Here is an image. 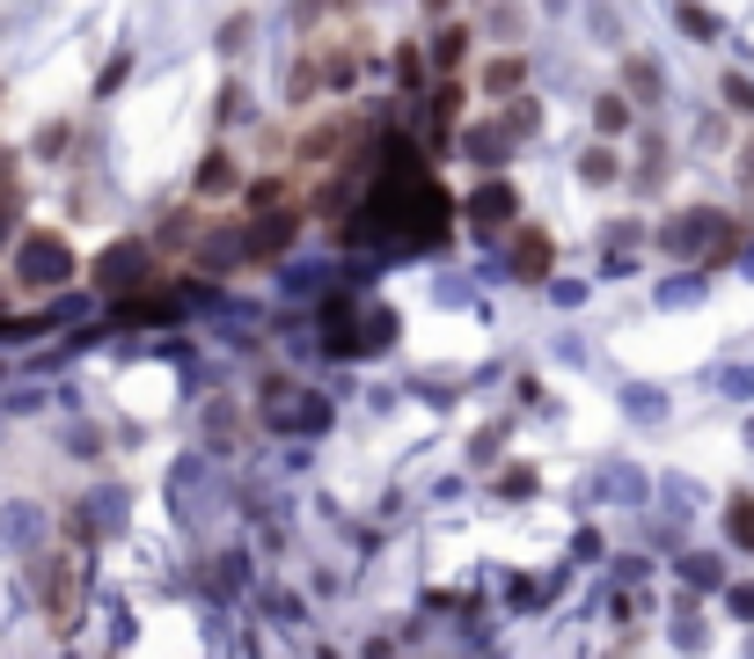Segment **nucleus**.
Instances as JSON below:
<instances>
[{"mask_svg":"<svg viewBox=\"0 0 754 659\" xmlns=\"http://www.w3.org/2000/svg\"><path fill=\"white\" fill-rule=\"evenodd\" d=\"M506 271L520 286H542V279L557 271V235H550L542 220H513L506 227Z\"/></svg>","mask_w":754,"mask_h":659,"instance_id":"nucleus-6","label":"nucleus"},{"mask_svg":"<svg viewBox=\"0 0 754 659\" xmlns=\"http://www.w3.org/2000/svg\"><path fill=\"white\" fill-rule=\"evenodd\" d=\"M528 81H535V59H528V51H520V45H498V51H491V59H484V67H476V96L506 103V96H520Z\"/></svg>","mask_w":754,"mask_h":659,"instance_id":"nucleus-8","label":"nucleus"},{"mask_svg":"<svg viewBox=\"0 0 754 659\" xmlns=\"http://www.w3.org/2000/svg\"><path fill=\"white\" fill-rule=\"evenodd\" d=\"M316 96H330V81H322V59H316V45H301V59L286 67V103H293V110H308Z\"/></svg>","mask_w":754,"mask_h":659,"instance_id":"nucleus-12","label":"nucleus"},{"mask_svg":"<svg viewBox=\"0 0 754 659\" xmlns=\"http://www.w3.org/2000/svg\"><path fill=\"white\" fill-rule=\"evenodd\" d=\"M535 491H542L535 462H506V469H498V498H535Z\"/></svg>","mask_w":754,"mask_h":659,"instance_id":"nucleus-24","label":"nucleus"},{"mask_svg":"<svg viewBox=\"0 0 754 659\" xmlns=\"http://www.w3.org/2000/svg\"><path fill=\"white\" fill-rule=\"evenodd\" d=\"M73 609H81V564H51V615H59V623H73Z\"/></svg>","mask_w":754,"mask_h":659,"instance_id":"nucleus-21","label":"nucleus"},{"mask_svg":"<svg viewBox=\"0 0 754 659\" xmlns=\"http://www.w3.org/2000/svg\"><path fill=\"white\" fill-rule=\"evenodd\" d=\"M462 220L476 227V235H506L513 220H520V191H513V176H476Z\"/></svg>","mask_w":754,"mask_h":659,"instance_id":"nucleus-7","label":"nucleus"},{"mask_svg":"<svg viewBox=\"0 0 754 659\" xmlns=\"http://www.w3.org/2000/svg\"><path fill=\"white\" fill-rule=\"evenodd\" d=\"M417 8H425L433 23H439V15H455V0H417Z\"/></svg>","mask_w":754,"mask_h":659,"instance_id":"nucleus-32","label":"nucleus"},{"mask_svg":"<svg viewBox=\"0 0 754 659\" xmlns=\"http://www.w3.org/2000/svg\"><path fill=\"white\" fill-rule=\"evenodd\" d=\"M718 96H726V110L754 118V81H747V73H726V89H718Z\"/></svg>","mask_w":754,"mask_h":659,"instance_id":"nucleus-27","label":"nucleus"},{"mask_svg":"<svg viewBox=\"0 0 754 659\" xmlns=\"http://www.w3.org/2000/svg\"><path fill=\"white\" fill-rule=\"evenodd\" d=\"M631 118H637V103L623 96V89H601V96H593V132L623 140V132H631Z\"/></svg>","mask_w":754,"mask_h":659,"instance_id":"nucleus-15","label":"nucleus"},{"mask_svg":"<svg viewBox=\"0 0 754 659\" xmlns=\"http://www.w3.org/2000/svg\"><path fill=\"white\" fill-rule=\"evenodd\" d=\"M15 169H23V154H15V146H0V184H15Z\"/></svg>","mask_w":754,"mask_h":659,"instance_id":"nucleus-30","label":"nucleus"},{"mask_svg":"<svg viewBox=\"0 0 754 659\" xmlns=\"http://www.w3.org/2000/svg\"><path fill=\"white\" fill-rule=\"evenodd\" d=\"M498 125H506V140L520 146L528 132H542V103L528 96V89H520V96H506V110H498Z\"/></svg>","mask_w":754,"mask_h":659,"instance_id":"nucleus-16","label":"nucleus"},{"mask_svg":"<svg viewBox=\"0 0 754 659\" xmlns=\"http://www.w3.org/2000/svg\"><path fill=\"white\" fill-rule=\"evenodd\" d=\"M462 146H469V162H506V125H498V118H484V125H469V132H462Z\"/></svg>","mask_w":754,"mask_h":659,"instance_id":"nucleus-19","label":"nucleus"},{"mask_svg":"<svg viewBox=\"0 0 754 659\" xmlns=\"http://www.w3.org/2000/svg\"><path fill=\"white\" fill-rule=\"evenodd\" d=\"M154 271H162V257H154V243L146 235H118V243H103L96 249V264H89V279H96V293H140L154 286Z\"/></svg>","mask_w":754,"mask_h":659,"instance_id":"nucleus-4","label":"nucleus"},{"mask_svg":"<svg viewBox=\"0 0 754 659\" xmlns=\"http://www.w3.org/2000/svg\"><path fill=\"white\" fill-rule=\"evenodd\" d=\"M484 30H491V45H520V37H528V8H520V0H491Z\"/></svg>","mask_w":754,"mask_h":659,"instance_id":"nucleus-17","label":"nucleus"},{"mask_svg":"<svg viewBox=\"0 0 754 659\" xmlns=\"http://www.w3.org/2000/svg\"><path fill=\"white\" fill-rule=\"evenodd\" d=\"M447 227H455V205H447V191H439V176L417 162L411 146H396L389 169L374 176V191H366L360 220H352L344 235H360V243H396V249H439Z\"/></svg>","mask_w":754,"mask_h":659,"instance_id":"nucleus-1","label":"nucleus"},{"mask_svg":"<svg viewBox=\"0 0 754 659\" xmlns=\"http://www.w3.org/2000/svg\"><path fill=\"white\" fill-rule=\"evenodd\" d=\"M235 213H243V205H235ZM301 227H308V205H301V198H293V205H271V213H243L235 249H243V264H279Z\"/></svg>","mask_w":754,"mask_h":659,"instance_id":"nucleus-5","label":"nucleus"},{"mask_svg":"<svg viewBox=\"0 0 754 659\" xmlns=\"http://www.w3.org/2000/svg\"><path fill=\"white\" fill-rule=\"evenodd\" d=\"M360 132H366V118L360 110H330V118H316V125H301V140H293V176H322V169H338L344 154L360 146Z\"/></svg>","mask_w":754,"mask_h":659,"instance_id":"nucleus-3","label":"nucleus"},{"mask_svg":"<svg viewBox=\"0 0 754 659\" xmlns=\"http://www.w3.org/2000/svg\"><path fill=\"white\" fill-rule=\"evenodd\" d=\"M469 462H498V425H491L484 439H469Z\"/></svg>","mask_w":754,"mask_h":659,"instance_id":"nucleus-29","label":"nucleus"},{"mask_svg":"<svg viewBox=\"0 0 754 659\" xmlns=\"http://www.w3.org/2000/svg\"><path fill=\"white\" fill-rule=\"evenodd\" d=\"M67 146H73V118H45V125H37V146H30V154H37V162H59Z\"/></svg>","mask_w":754,"mask_h":659,"instance_id":"nucleus-25","label":"nucleus"},{"mask_svg":"<svg viewBox=\"0 0 754 659\" xmlns=\"http://www.w3.org/2000/svg\"><path fill=\"white\" fill-rule=\"evenodd\" d=\"M740 184H747V191H754V140L740 146Z\"/></svg>","mask_w":754,"mask_h":659,"instance_id":"nucleus-31","label":"nucleus"},{"mask_svg":"<svg viewBox=\"0 0 754 659\" xmlns=\"http://www.w3.org/2000/svg\"><path fill=\"white\" fill-rule=\"evenodd\" d=\"M674 23H682V37H696V45L718 37V15H710L704 0H674Z\"/></svg>","mask_w":754,"mask_h":659,"instance_id":"nucleus-22","label":"nucleus"},{"mask_svg":"<svg viewBox=\"0 0 754 659\" xmlns=\"http://www.w3.org/2000/svg\"><path fill=\"white\" fill-rule=\"evenodd\" d=\"M615 176H623V154H615L609 132H601L593 146H579V184H593V191H601V184H615Z\"/></svg>","mask_w":754,"mask_h":659,"instance_id":"nucleus-14","label":"nucleus"},{"mask_svg":"<svg viewBox=\"0 0 754 659\" xmlns=\"http://www.w3.org/2000/svg\"><path fill=\"white\" fill-rule=\"evenodd\" d=\"M726 542L754 557V491H732L726 498Z\"/></svg>","mask_w":754,"mask_h":659,"instance_id":"nucleus-18","label":"nucleus"},{"mask_svg":"<svg viewBox=\"0 0 754 659\" xmlns=\"http://www.w3.org/2000/svg\"><path fill=\"white\" fill-rule=\"evenodd\" d=\"M23 227V191L15 184H0V257H8V235Z\"/></svg>","mask_w":754,"mask_h":659,"instance_id":"nucleus-26","label":"nucleus"},{"mask_svg":"<svg viewBox=\"0 0 754 659\" xmlns=\"http://www.w3.org/2000/svg\"><path fill=\"white\" fill-rule=\"evenodd\" d=\"M301 198V176L271 169V176H243V213H271V205H293Z\"/></svg>","mask_w":754,"mask_h":659,"instance_id":"nucleus-11","label":"nucleus"},{"mask_svg":"<svg viewBox=\"0 0 754 659\" xmlns=\"http://www.w3.org/2000/svg\"><path fill=\"white\" fill-rule=\"evenodd\" d=\"M615 81H623V96H631V103H659V89H667V81H659V59H652V51H623Z\"/></svg>","mask_w":754,"mask_h":659,"instance_id":"nucleus-13","label":"nucleus"},{"mask_svg":"<svg viewBox=\"0 0 754 659\" xmlns=\"http://www.w3.org/2000/svg\"><path fill=\"white\" fill-rule=\"evenodd\" d=\"M425 81H433V51H417L411 37H403V45H396V89H425Z\"/></svg>","mask_w":754,"mask_h":659,"instance_id":"nucleus-20","label":"nucleus"},{"mask_svg":"<svg viewBox=\"0 0 754 659\" xmlns=\"http://www.w3.org/2000/svg\"><path fill=\"white\" fill-rule=\"evenodd\" d=\"M243 45H249V8H243V15H227V30H220V51H227V59H235Z\"/></svg>","mask_w":754,"mask_h":659,"instance_id":"nucleus-28","label":"nucleus"},{"mask_svg":"<svg viewBox=\"0 0 754 659\" xmlns=\"http://www.w3.org/2000/svg\"><path fill=\"white\" fill-rule=\"evenodd\" d=\"M125 81H132V45H118L110 59H103V73H96V103H110Z\"/></svg>","mask_w":754,"mask_h":659,"instance_id":"nucleus-23","label":"nucleus"},{"mask_svg":"<svg viewBox=\"0 0 754 659\" xmlns=\"http://www.w3.org/2000/svg\"><path fill=\"white\" fill-rule=\"evenodd\" d=\"M8 279L23 293H51L73 279V243L59 235V227H23V243H15V264H8Z\"/></svg>","mask_w":754,"mask_h":659,"instance_id":"nucleus-2","label":"nucleus"},{"mask_svg":"<svg viewBox=\"0 0 754 659\" xmlns=\"http://www.w3.org/2000/svg\"><path fill=\"white\" fill-rule=\"evenodd\" d=\"M469 45H476V23H462V15H439V37H433V81H439V73H462V67H469Z\"/></svg>","mask_w":754,"mask_h":659,"instance_id":"nucleus-10","label":"nucleus"},{"mask_svg":"<svg viewBox=\"0 0 754 659\" xmlns=\"http://www.w3.org/2000/svg\"><path fill=\"white\" fill-rule=\"evenodd\" d=\"M191 198H243V162H235L227 140L205 146V162H198V176H191Z\"/></svg>","mask_w":754,"mask_h":659,"instance_id":"nucleus-9","label":"nucleus"}]
</instances>
